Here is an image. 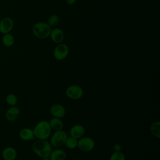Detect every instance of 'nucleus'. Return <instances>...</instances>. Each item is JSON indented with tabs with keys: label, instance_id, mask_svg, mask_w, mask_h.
<instances>
[{
	"label": "nucleus",
	"instance_id": "nucleus-1",
	"mask_svg": "<svg viewBox=\"0 0 160 160\" xmlns=\"http://www.w3.org/2000/svg\"><path fill=\"white\" fill-rule=\"evenodd\" d=\"M34 152L41 158L49 157L52 151V146L46 139H38L32 145Z\"/></svg>",
	"mask_w": 160,
	"mask_h": 160
},
{
	"label": "nucleus",
	"instance_id": "nucleus-2",
	"mask_svg": "<svg viewBox=\"0 0 160 160\" xmlns=\"http://www.w3.org/2000/svg\"><path fill=\"white\" fill-rule=\"evenodd\" d=\"M51 128L48 121L42 120L37 123L33 129L34 137L38 139H47L51 134Z\"/></svg>",
	"mask_w": 160,
	"mask_h": 160
},
{
	"label": "nucleus",
	"instance_id": "nucleus-3",
	"mask_svg": "<svg viewBox=\"0 0 160 160\" xmlns=\"http://www.w3.org/2000/svg\"><path fill=\"white\" fill-rule=\"evenodd\" d=\"M51 27L46 22H38L34 24L32 27V33L33 34L39 39H45L49 36Z\"/></svg>",
	"mask_w": 160,
	"mask_h": 160
},
{
	"label": "nucleus",
	"instance_id": "nucleus-4",
	"mask_svg": "<svg viewBox=\"0 0 160 160\" xmlns=\"http://www.w3.org/2000/svg\"><path fill=\"white\" fill-rule=\"evenodd\" d=\"M68 135L63 130L56 131L52 134L50 139V144L52 147L59 148L64 145Z\"/></svg>",
	"mask_w": 160,
	"mask_h": 160
},
{
	"label": "nucleus",
	"instance_id": "nucleus-5",
	"mask_svg": "<svg viewBox=\"0 0 160 160\" xmlns=\"http://www.w3.org/2000/svg\"><path fill=\"white\" fill-rule=\"evenodd\" d=\"M95 146L93 139L88 136H82L78 140V147L83 152H90Z\"/></svg>",
	"mask_w": 160,
	"mask_h": 160
},
{
	"label": "nucleus",
	"instance_id": "nucleus-6",
	"mask_svg": "<svg viewBox=\"0 0 160 160\" xmlns=\"http://www.w3.org/2000/svg\"><path fill=\"white\" fill-rule=\"evenodd\" d=\"M84 94L82 88L78 85H71L66 89V94L68 98L73 100L81 99Z\"/></svg>",
	"mask_w": 160,
	"mask_h": 160
},
{
	"label": "nucleus",
	"instance_id": "nucleus-7",
	"mask_svg": "<svg viewBox=\"0 0 160 160\" xmlns=\"http://www.w3.org/2000/svg\"><path fill=\"white\" fill-rule=\"evenodd\" d=\"M69 54V48L66 44L59 43L54 48L53 56L58 61L64 60Z\"/></svg>",
	"mask_w": 160,
	"mask_h": 160
},
{
	"label": "nucleus",
	"instance_id": "nucleus-8",
	"mask_svg": "<svg viewBox=\"0 0 160 160\" xmlns=\"http://www.w3.org/2000/svg\"><path fill=\"white\" fill-rule=\"evenodd\" d=\"M14 26L13 20L9 17H6L0 21V32L4 34L9 33Z\"/></svg>",
	"mask_w": 160,
	"mask_h": 160
},
{
	"label": "nucleus",
	"instance_id": "nucleus-9",
	"mask_svg": "<svg viewBox=\"0 0 160 160\" xmlns=\"http://www.w3.org/2000/svg\"><path fill=\"white\" fill-rule=\"evenodd\" d=\"M50 112L53 117L62 118L66 114L65 108L60 104H54L50 108Z\"/></svg>",
	"mask_w": 160,
	"mask_h": 160
},
{
	"label": "nucleus",
	"instance_id": "nucleus-10",
	"mask_svg": "<svg viewBox=\"0 0 160 160\" xmlns=\"http://www.w3.org/2000/svg\"><path fill=\"white\" fill-rule=\"evenodd\" d=\"M69 133L71 137L79 139V138L84 136L85 133V129L84 126L81 124H74L71 128Z\"/></svg>",
	"mask_w": 160,
	"mask_h": 160
},
{
	"label": "nucleus",
	"instance_id": "nucleus-11",
	"mask_svg": "<svg viewBox=\"0 0 160 160\" xmlns=\"http://www.w3.org/2000/svg\"><path fill=\"white\" fill-rule=\"evenodd\" d=\"M20 115V109L16 106H11L6 112L5 116L7 120L14 121L18 119Z\"/></svg>",
	"mask_w": 160,
	"mask_h": 160
},
{
	"label": "nucleus",
	"instance_id": "nucleus-12",
	"mask_svg": "<svg viewBox=\"0 0 160 160\" xmlns=\"http://www.w3.org/2000/svg\"><path fill=\"white\" fill-rule=\"evenodd\" d=\"M49 36L51 40L58 44L61 43L64 39V34L62 29L58 28H54L51 29Z\"/></svg>",
	"mask_w": 160,
	"mask_h": 160
},
{
	"label": "nucleus",
	"instance_id": "nucleus-13",
	"mask_svg": "<svg viewBox=\"0 0 160 160\" xmlns=\"http://www.w3.org/2000/svg\"><path fill=\"white\" fill-rule=\"evenodd\" d=\"M2 157L4 160H15L17 157V151L11 146L6 147L2 151Z\"/></svg>",
	"mask_w": 160,
	"mask_h": 160
},
{
	"label": "nucleus",
	"instance_id": "nucleus-14",
	"mask_svg": "<svg viewBox=\"0 0 160 160\" xmlns=\"http://www.w3.org/2000/svg\"><path fill=\"white\" fill-rule=\"evenodd\" d=\"M49 157L51 160H65L67 155L63 149L58 148L54 150H52Z\"/></svg>",
	"mask_w": 160,
	"mask_h": 160
},
{
	"label": "nucleus",
	"instance_id": "nucleus-15",
	"mask_svg": "<svg viewBox=\"0 0 160 160\" xmlns=\"http://www.w3.org/2000/svg\"><path fill=\"white\" fill-rule=\"evenodd\" d=\"M19 137L23 141H30L34 139V135L33 129L29 128H22L19 131Z\"/></svg>",
	"mask_w": 160,
	"mask_h": 160
},
{
	"label": "nucleus",
	"instance_id": "nucleus-16",
	"mask_svg": "<svg viewBox=\"0 0 160 160\" xmlns=\"http://www.w3.org/2000/svg\"><path fill=\"white\" fill-rule=\"evenodd\" d=\"M49 123L51 129L54 130V131L62 130L64 127L62 121L61 120V118L53 117L50 119V121H49Z\"/></svg>",
	"mask_w": 160,
	"mask_h": 160
},
{
	"label": "nucleus",
	"instance_id": "nucleus-17",
	"mask_svg": "<svg viewBox=\"0 0 160 160\" xmlns=\"http://www.w3.org/2000/svg\"><path fill=\"white\" fill-rule=\"evenodd\" d=\"M150 131L151 134L155 137L159 139L160 138V121H157L153 122L150 126Z\"/></svg>",
	"mask_w": 160,
	"mask_h": 160
},
{
	"label": "nucleus",
	"instance_id": "nucleus-18",
	"mask_svg": "<svg viewBox=\"0 0 160 160\" xmlns=\"http://www.w3.org/2000/svg\"><path fill=\"white\" fill-rule=\"evenodd\" d=\"M2 42L6 47H11L14 42V38L10 32L4 34L2 38Z\"/></svg>",
	"mask_w": 160,
	"mask_h": 160
},
{
	"label": "nucleus",
	"instance_id": "nucleus-19",
	"mask_svg": "<svg viewBox=\"0 0 160 160\" xmlns=\"http://www.w3.org/2000/svg\"><path fill=\"white\" fill-rule=\"evenodd\" d=\"M64 145L68 149H74L78 147V139L71 136L68 137Z\"/></svg>",
	"mask_w": 160,
	"mask_h": 160
},
{
	"label": "nucleus",
	"instance_id": "nucleus-20",
	"mask_svg": "<svg viewBox=\"0 0 160 160\" xmlns=\"http://www.w3.org/2000/svg\"><path fill=\"white\" fill-rule=\"evenodd\" d=\"M6 102L10 106H14L18 103V98L13 93L8 94L6 97Z\"/></svg>",
	"mask_w": 160,
	"mask_h": 160
},
{
	"label": "nucleus",
	"instance_id": "nucleus-21",
	"mask_svg": "<svg viewBox=\"0 0 160 160\" xmlns=\"http://www.w3.org/2000/svg\"><path fill=\"white\" fill-rule=\"evenodd\" d=\"M59 17L58 15L56 14H52L51 15L48 20V24L51 26H55L58 25L59 22Z\"/></svg>",
	"mask_w": 160,
	"mask_h": 160
},
{
	"label": "nucleus",
	"instance_id": "nucleus-22",
	"mask_svg": "<svg viewBox=\"0 0 160 160\" xmlns=\"http://www.w3.org/2000/svg\"><path fill=\"white\" fill-rule=\"evenodd\" d=\"M109 160H125V156L121 151H114V152L111 155Z\"/></svg>",
	"mask_w": 160,
	"mask_h": 160
},
{
	"label": "nucleus",
	"instance_id": "nucleus-23",
	"mask_svg": "<svg viewBox=\"0 0 160 160\" xmlns=\"http://www.w3.org/2000/svg\"><path fill=\"white\" fill-rule=\"evenodd\" d=\"M121 146L119 144H115L113 146V150L115 152L121 151Z\"/></svg>",
	"mask_w": 160,
	"mask_h": 160
},
{
	"label": "nucleus",
	"instance_id": "nucleus-24",
	"mask_svg": "<svg viewBox=\"0 0 160 160\" xmlns=\"http://www.w3.org/2000/svg\"><path fill=\"white\" fill-rule=\"evenodd\" d=\"M66 3L69 4V5H71V4H73L74 3H75V2L76 1V0H65Z\"/></svg>",
	"mask_w": 160,
	"mask_h": 160
},
{
	"label": "nucleus",
	"instance_id": "nucleus-25",
	"mask_svg": "<svg viewBox=\"0 0 160 160\" xmlns=\"http://www.w3.org/2000/svg\"><path fill=\"white\" fill-rule=\"evenodd\" d=\"M42 160H51V159L49 158V157H46V158H42Z\"/></svg>",
	"mask_w": 160,
	"mask_h": 160
},
{
	"label": "nucleus",
	"instance_id": "nucleus-26",
	"mask_svg": "<svg viewBox=\"0 0 160 160\" xmlns=\"http://www.w3.org/2000/svg\"><path fill=\"white\" fill-rule=\"evenodd\" d=\"M74 160H82V159H74Z\"/></svg>",
	"mask_w": 160,
	"mask_h": 160
}]
</instances>
